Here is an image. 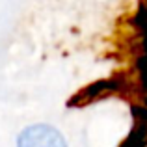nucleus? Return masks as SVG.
<instances>
[{
    "mask_svg": "<svg viewBox=\"0 0 147 147\" xmlns=\"http://www.w3.org/2000/svg\"><path fill=\"white\" fill-rule=\"evenodd\" d=\"M17 147H67L63 136L50 125L26 127L17 140Z\"/></svg>",
    "mask_w": 147,
    "mask_h": 147,
    "instance_id": "obj_1",
    "label": "nucleus"
}]
</instances>
